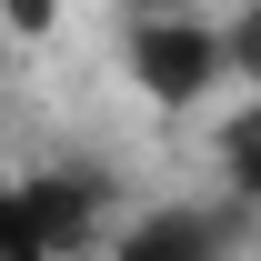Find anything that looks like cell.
I'll list each match as a JSON object with an SVG mask.
<instances>
[{
  "instance_id": "8",
  "label": "cell",
  "mask_w": 261,
  "mask_h": 261,
  "mask_svg": "<svg viewBox=\"0 0 261 261\" xmlns=\"http://www.w3.org/2000/svg\"><path fill=\"white\" fill-rule=\"evenodd\" d=\"M161 10H181V0H121V20H161Z\"/></svg>"
},
{
  "instance_id": "6",
  "label": "cell",
  "mask_w": 261,
  "mask_h": 261,
  "mask_svg": "<svg viewBox=\"0 0 261 261\" xmlns=\"http://www.w3.org/2000/svg\"><path fill=\"white\" fill-rule=\"evenodd\" d=\"M221 50H231V70H241V81L261 91V0H251V10H241V20L221 31Z\"/></svg>"
},
{
  "instance_id": "5",
  "label": "cell",
  "mask_w": 261,
  "mask_h": 261,
  "mask_svg": "<svg viewBox=\"0 0 261 261\" xmlns=\"http://www.w3.org/2000/svg\"><path fill=\"white\" fill-rule=\"evenodd\" d=\"M0 261H50V241H40V221H31V201H20V181L0 191Z\"/></svg>"
},
{
  "instance_id": "2",
  "label": "cell",
  "mask_w": 261,
  "mask_h": 261,
  "mask_svg": "<svg viewBox=\"0 0 261 261\" xmlns=\"http://www.w3.org/2000/svg\"><path fill=\"white\" fill-rule=\"evenodd\" d=\"M241 221H251L241 201H171V211H141L111 241V261H231Z\"/></svg>"
},
{
  "instance_id": "4",
  "label": "cell",
  "mask_w": 261,
  "mask_h": 261,
  "mask_svg": "<svg viewBox=\"0 0 261 261\" xmlns=\"http://www.w3.org/2000/svg\"><path fill=\"white\" fill-rule=\"evenodd\" d=\"M221 181H231V201H241V211H261V91L221 121Z\"/></svg>"
},
{
  "instance_id": "1",
  "label": "cell",
  "mask_w": 261,
  "mask_h": 261,
  "mask_svg": "<svg viewBox=\"0 0 261 261\" xmlns=\"http://www.w3.org/2000/svg\"><path fill=\"white\" fill-rule=\"evenodd\" d=\"M121 61L130 81H141V100H161V111H191V100H211L231 81V50L211 20H191V10H161V20H121Z\"/></svg>"
},
{
  "instance_id": "3",
  "label": "cell",
  "mask_w": 261,
  "mask_h": 261,
  "mask_svg": "<svg viewBox=\"0 0 261 261\" xmlns=\"http://www.w3.org/2000/svg\"><path fill=\"white\" fill-rule=\"evenodd\" d=\"M20 201H31L50 261H70V251L100 231V181H91V171H40V181H20Z\"/></svg>"
},
{
  "instance_id": "7",
  "label": "cell",
  "mask_w": 261,
  "mask_h": 261,
  "mask_svg": "<svg viewBox=\"0 0 261 261\" xmlns=\"http://www.w3.org/2000/svg\"><path fill=\"white\" fill-rule=\"evenodd\" d=\"M0 20H10V31H20V40H40V31H50V20H61V0H0Z\"/></svg>"
}]
</instances>
